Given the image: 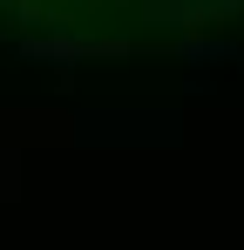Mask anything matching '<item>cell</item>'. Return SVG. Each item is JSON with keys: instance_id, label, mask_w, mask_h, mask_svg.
I'll list each match as a JSON object with an SVG mask.
<instances>
[{"instance_id": "cell-1", "label": "cell", "mask_w": 244, "mask_h": 250, "mask_svg": "<svg viewBox=\"0 0 244 250\" xmlns=\"http://www.w3.org/2000/svg\"><path fill=\"white\" fill-rule=\"evenodd\" d=\"M244 0H0V27L27 34H88L102 47L122 41H183L217 21H238Z\"/></svg>"}]
</instances>
